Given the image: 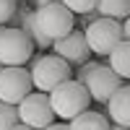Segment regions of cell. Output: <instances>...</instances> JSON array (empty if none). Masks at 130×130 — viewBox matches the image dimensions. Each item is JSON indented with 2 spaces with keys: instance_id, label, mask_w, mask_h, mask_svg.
<instances>
[{
  "instance_id": "13",
  "label": "cell",
  "mask_w": 130,
  "mask_h": 130,
  "mask_svg": "<svg viewBox=\"0 0 130 130\" xmlns=\"http://www.w3.org/2000/svg\"><path fill=\"white\" fill-rule=\"evenodd\" d=\"M70 125V130H112V125H109V120H107L104 115H99V112H83V115H78L75 120H70L68 122Z\"/></svg>"
},
{
  "instance_id": "17",
  "label": "cell",
  "mask_w": 130,
  "mask_h": 130,
  "mask_svg": "<svg viewBox=\"0 0 130 130\" xmlns=\"http://www.w3.org/2000/svg\"><path fill=\"white\" fill-rule=\"evenodd\" d=\"M16 13H18V0H0V26L10 24Z\"/></svg>"
},
{
  "instance_id": "7",
  "label": "cell",
  "mask_w": 130,
  "mask_h": 130,
  "mask_svg": "<svg viewBox=\"0 0 130 130\" xmlns=\"http://www.w3.org/2000/svg\"><path fill=\"white\" fill-rule=\"evenodd\" d=\"M55 117L57 115H55V109H52L50 94H44V91H31L26 99L18 104V120H21V125H29L34 130L50 127Z\"/></svg>"
},
{
  "instance_id": "18",
  "label": "cell",
  "mask_w": 130,
  "mask_h": 130,
  "mask_svg": "<svg viewBox=\"0 0 130 130\" xmlns=\"http://www.w3.org/2000/svg\"><path fill=\"white\" fill-rule=\"evenodd\" d=\"M44 130H70V125H68V122H52V125L44 127Z\"/></svg>"
},
{
  "instance_id": "4",
  "label": "cell",
  "mask_w": 130,
  "mask_h": 130,
  "mask_svg": "<svg viewBox=\"0 0 130 130\" xmlns=\"http://www.w3.org/2000/svg\"><path fill=\"white\" fill-rule=\"evenodd\" d=\"M34 42H31L18 26H5L0 34V62L3 68H24L31 60L34 52Z\"/></svg>"
},
{
  "instance_id": "15",
  "label": "cell",
  "mask_w": 130,
  "mask_h": 130,
  "mask_svg": "<svg viewBox=\"0 0 130 130\" xmlns=\"http://www.w3.org/2000/svg\"><path fill=\"white\" fill-rule=\"evenodd\" d=\"M18 122V107L0 102V130H13Z\"/></svg>"
},
{
  "instance_id": "1",
  "label": "cell",
  "mask_w": 130,
  "mask_h": 130,
  "mask_svg": "<svg viewBox=\"0 0 130 130\" xmlns=\"http://www.w3.org/2000/svg\"><path fill=\"white\" fill-rule=\"evenodd\" d=\"M50 102H52V109L60 117L62 122H70L75 120L78 115L89 112V104H91V94L89 89L81 83V81H65L62 86H57L55 91L50 94Z\"/></svg>"
},
{
  "instance_id": "3",
  "label": "cell",
  "mask_w": 130,
  "mask_h": 130,
  "mask_svg": "<svg viewBox=\"0 0 130 130\" xmlns=\"http://www.w3.org/2000/svg\"><path fill=\"white\" fill-rule=\"evenodd\" d=\"M73 78V65L65 62L62 57H57L55 52L52 55H39L31 65V81H34V91H44L52 94L62 86L65 81Z\"/></svg>"
},
{
  "instance_id": "14",
  "label": "cell",
  "mask_w": 130,
  "mask_h": 130,
  "mask_svg": "<svg viewBox=\"0 0 130 130\" xmlns=\"http://www.w3.org/2000/svg\"><path fill=\"white\" fill-rule=\"evenodd\" d=\"M99 16L102 18H115V21H127L130 18V0H99Z\"/></svg>"
},
{
  "instance_id": "12",
  "label": "cell",
  "mask_w": 130,
  "mask_h": 130,
  "mask_svg": "<svg viewBox=\"0 0 130 130\" xmlns=\"http://www.w3.org/2000/svg\"><path fill=\"white\" fill-rule=\"evenodd\" d=\"M109 65H112V70L120 75V78L130 81V39H122L120 44L115 47V52L109 55Z\"/></svg>"
},
{
  "instance_id": "19",
  "label": "cell",
  "mask_w": 130,
  "mask_h": 130,
  "mask_svg": "<svg viewBox=\"0 0 130 130\" xmlns=\"http://www.w3.org/2000/svg\"><path fill=\"white\" fill-rule=\"evenodd\" d=\"M52 3H60V0H34V8H44V5H52Z\"/></svg>"
},
{
  "instance_id": "23",
  "label": "cell",
  "mask_w": 130,
  "mask_h": 130,
  "mask_svg": "<svg viewBox=\"0 0 130 130\" xmlns=\"http://www.w3.org/2000/svg\"><path fill=\"white\" fill-rule=\"evenodd\" d=\"M0 73H3V62H0Z\"/></svg>"
},
{
  "instance_id": "11",
  "label": "cell",
  "mask_w": 130,
  "mask_h": 130,
  "mask_svg": "<svg viewBox=\"0 0 130 130\" xmlns=\"http://www.w3.org/2000/svg\"><path fill=\"white\" fill-rule=\"evenodd\" d=\"M107 115L115 125H122V127H130V83L122 86L117 91L109 104H107Z\"/></svg>"
},
{
  "instance_id": "8",
  "label": "cell",
  "mask_w": 130,
  "mask_h": 130,
  "mask_svg": "<svg viewBox=\"0 0 130 130\" xmlns=\"http://www.w3.org/2000/svg\"><path fill=\"white\" fill-rule=\"evenodd\" d=\"M31 91H34L31 70H26V68H3V73H0V102L18 107Z\"/></svg>"
},
{
  "instance_id": "16",
  "label": "cell",
  "mask_w": 130,
  "mask_h": 130,
  "mask_svg": "<svg viewBox=\"0 0 130 130\" xmlns=\"http://www.w3.org/2000/svg\"><path fill=\"white\" fill-rule=\"evenodd\" d=\"M62 5H68L73 13L78 16H86V13H94L96 8H99V0H60Z\"/></svg>"
},
{
  "instance_id": "22",
  "label": "cell",
  "mask_w": 130,
  "mask_h": 130,
  "mask_svg": "<svg viewBox=\"0 0 130 130\" xmlns=\"http://www.w3.org/2000/svg\"><path fill=\"white\" fill-rule=\"evenodd\" d=\"M112 130H130V127H122V125H112Z\"/></svg>"
},
{
  "instance_id": "6",
  "label": "cell",
  "mask_w": 130,
  "mask_h": 130,
  "mask_svg": "<svg viewBox=\"0 0 130 130\" xmlns=\"http://www.w3.org/2000/svg\"><path fill=\"white\" fill-rule=\"evenodd\" d=\"M37 24L52 42H57L68 37L70 31H75V13L62 3H52L44 8H37Z\"/></svg>"
},
{
  "instance_id": "20",
  "label": "cell",
  "mask_w": 130,
  "mask_h": 130,
  "mask_svg": "<svg viewBox=\"0 0 130 130\" xmlns=\"http://www.w3.org/2000/svg\"><path fill=\"white\" fill-rule=\"evenodd\" d=\"M122 31H125V39H130V18L122 21Z\"/></svg>"
},
{
  "instance_id": "21",
  "label": "cell",
  "mask_w": 130,
  "mask_h": 130,
  "mask_svg": "<svg viewBox=\"0 0 130 130\" xmlns=\"http://www.w3.org/2000/svg\"><path fill=\"white\" fill-rule=\"evenodd\" d=\"M13 130H34V127H29V125H21V122H18V125H16Z\"/></svg>"
},
{
  "instance_id": "9",
  "label": "cell",
  "mask_w": 130,
  "mask_h": 130,
  "mask_svg": "<svg viewBox=\"0 0 130 130\" xmlns=\"http://www.w3.org/2000/svg\"><path fill=\"white\" fill-rule=\"evenodd\" d=\"M52 52L57 57H62L65 62H70V65H86V60L91 55V47L86 42L83 31H70L68 37H62L52 44Z\"/></svg>"
},
{
  "instance_id": "24",
  "label": "cell",
  "mask_w": 130,
  "mask_h": 130,
  "mask_svg": "<svg viewBox=\"0 0 130 130\" xmlns=\"http://www.w3.org/2000/svg\"><path fill=\"white\" fill-rule=\"evenodd\" d=\"M3 29H5V26H0V34H3Z\"/></svg>"
},
{
  "instance_id": "5",
  "label": "cell",
  "mask_w": 130,
  "mask_h": 130,
  "mask_svg": "<svg viewBox=\"0 0 130 130\" xmlns=\"http://www.w3.org/2000/svg\"><path fill=\"white\" fill-rule=\"evenodd\" d=\"M83 34H86V42H89L94 55H107V57L125 39L122 21H115V18H96L94 24H89L83 29Z\"/></svg>"
},
{
  "instance_id": "2",
  "label": "cell",
  "mask_w": 130,
  "mask_h": 130,
  "mask_svg": "<svg viewBox=\"0 0 130 130\" xmlns=\"http://www.w3.org/2000/svg\"><path fill=\"white\" fill-rule=\"evenodd\" d=\"M86 89H89L91 99L99 102V104H109V99L122 89V78L112 70V65H96V62H86L78 78Z\"/></svg>"
},
{
  "instance_id": "10",
  "label": "cell",
  "mask_w": 130,
  "mask_h": 130,
  "mask_svg": "<svg viewBox=\"0 0 130 130\" xmlns=\"http://www.w3.org/2000/svg\"><path fill=\"white\" fill-rule=\"evenodd\" d=\"M13 21H16V26L24 31L31 42H34L37 50H50L52 44H55V42L39 29V24H37V10H21V8H18V13L13 16ZM13 21H10V26H13Z\"/></svg>"
}]
</instances>
